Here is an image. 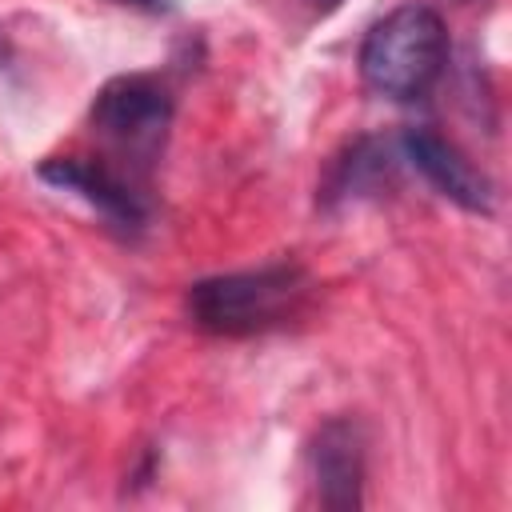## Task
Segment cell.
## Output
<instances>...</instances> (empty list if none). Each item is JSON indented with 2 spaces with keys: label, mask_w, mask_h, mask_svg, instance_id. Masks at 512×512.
Listing matches in <instances>:
<instances>
[{
  "label": "cell",
  "mask_w": 512,
  "mask_h": 512,
  "mask_svg": "<svg viewBox=\"0 0 512 512\" xmlns=\"http://www.w3.org/2000/svg\"><path fill=\"white\" fill-rule=\"evenodd\" d=\"M40 180H48L52 188H64L72 196H80L84 204H92L108 224L132 232L148 220V208H144V196H140V184L104 164V160H84V156H52L40 164Z\"/></svg>",
  "instance_id": "277c9868"
},
{
  "label": "cell",
  "mask_w": 512,
  "mask_h": 512,
  "mask_svg": "<svg viewBox=\"0 0 512 512\" xmlns=\"http://www.w3.org/2000/svg\"><path fill=\"white\" fill-rule=\"evenodd\" d=\"M400 148L408 156V164L452 204H460L464 212H492V180L440 132L432 128H408L400 136Z\"/></svg>",
  "instance_id": "8992f818"
},
{
  "label": "cell",
  "mask_w": 512,
  "mask_h": 512,
  "mask_svg": "<svg viewBox=\"0 0 512 512\" xmlns=\"http://www.w3.org/2000/svg\"><path fill=\"white\" fill-rule=\"evenodd\" d=\"M88 120L128 172H148L172 124V96L152 76H116L96 92Z\"/></svg>",
  "instance_id": "3957f363"
},
{
  "label": "cell",
  "mask_w": 512,
  "mask_h": 512,
  "mask_svg": "<svg viewBox=\"0 0 512 512\" xmlns=\"http://www.w3.org/2000/svg\"><path fill=\"white\" fill-rule=\"evenodd\" d=\"M308 288L312 284L300 264H264L208 276L188 288V316L212 336H256L288 324L304 308Z\"/></svg>",
  "instance_id": "6da1fadb"
},
{
  "label": "cell",
  "mask_w": 512,
  "mask_h": 512,
  "mask_svg": "<svg viewBox=\"0 0 512 512\" xmlns=\"http://www.w3.org/2000/svg\"><path fill=\"white\" fill-rule=\"evenodd\" d=\"M308 468L324 508L352 512L364 504V432L356 420L336 416L320 424L308 444Z\"/></svg>",
  "instance_id": "5b68a950"
},
{
  "label": "cell",
  "mask_w": 512,
  "mask_h": 512,
  "mask_svg": "<svg viewBox=\"0 0 512 512\" xmlns=\"http://www.w3.org/2000/svg\"><path fill=\"white\" fill-rule=\"evenodd\" d=\"M116 4H132V8H144V12H164L172 0H116Z\"/></svg>",
  "instance_id": "52a82bcc"
},
{
  "label": "cell",
  "mask_w": 512,
  "mask_h": 512,
  "mask_svg": "<svg viewBox=\"0 0 512 512\" xmlns=\"http://www.w3.org/2000/svg\"><path fill=\"white\" fill-rule=\"evenodd\" d=\"M344 0H312V8H320V12H332V8H340Z\"/></svg>",
  "instance_id": "ba28073f"
},
{
  "label": "cell",
  "mask_w": 512,
  "mask_h": 512,
  "mask_svg": "<svg viewBox=\"0 0 512 512\" xmlns=\"http://www.w3.org/2000/svg\"><path fill=\"white\" fill-rule=\"evenodd\" d=\"M448 64L444 20L428 4H400L380 16L360 44V76L376 96L420 100L432 92Z\"/></svg>",
  "instance_id": "7a4b0ae2"
}]
</instances>
